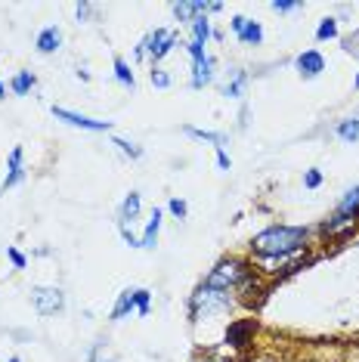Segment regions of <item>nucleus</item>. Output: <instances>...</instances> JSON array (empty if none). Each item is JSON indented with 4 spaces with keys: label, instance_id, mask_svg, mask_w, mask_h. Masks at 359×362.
I'll use <instances>...</instances> for the list:
<instances>
[{
    "label": "nucleus",
    "instance_id": "1",
    "mask_svg": "<svg viewBox=\"0 0 359 362\" xmlns=\"http://www.w3.org/2000/svg\"><path fill=\"white\" fill-rule=\"evenodd\" d=\"M307 235V226H269L251 238V251L264 260H285L304 251Z\"/></svg>",
    "mask_w": 359,
    "mask_h": 362
},
{
    "label": "nucleus",
    "instance_id": "2",
    "mask_svg": "<svg viewBox=\"0 0 359 362\" xmlns=\"http://www.w3.org/2000/svg\"><path fill=\"white\" fill-rule=\"evenodd\" d=\"M254 279V269L248 267L242 257H226V260H220L214 269L208 273V279H205V285H211V288H220V291H235V288H242Z\"/></svg>",
    "mask_w": 359,
    "mask_h": 362
},
{
    "label": "nucleus",
    "instance_id": "3",
    "mask_svg": "<svg viewBox=\"0 0 359 362\" xmlns=\"http://www.w3.org/2000/svg\"><path fill=\"white\" fill-rule=\"evenodd\" d=\"M226 307H230V291H220V288H211L201 282L189 300V316L201 319V316H211V313H220Z\"/></svg>",
    "mask_w": 359,
    "mask_h": 362
},
{
    "label": "nucleus",
    "instance_id": "4",
    "mask_svg": "<svg viewBox=\"0 0 359 362\" xmlns=\"http://www.w3.org/2000/svg\"><path fill=\"white\" fill-rule=\"evenodd\" d=\"M31 303H35V310L40 316H56L65 307V294L56 285H37V288H31Z\"/></svg>",
    "mask_w": 359,
    "mask_h": 362
},
{
    "label": "nucleus",
    "instance_id": "5",
    "mask_svg": "<svg viewBox=\"0 0 359 362\" xmlns=\"http://www.w3.org/2000/svg\"><path fill=\"white\" fill-rule=\"evenodd\" d=\"M143 44V50L146 56H152L155 62H161L165 56H170V50L177 47V31H170V28H155L146 35V40H140Z\"/></svg>",
    "mask_w": 359,
    "mask_h": 362
},
{
    "label": "nucleus",
    "instance_id": "6",
    "mask_svg": "<svg viewBox=\"0 0 359 362\" xmlns=\"http://www.w3.org/2000/svg\"><path fill=\"white\" fill-rule=\"evenodd\" d=\"M257 334V322L254 319H235V322H230V328H226L223 334V344L233 350H245L251 341H254Z\"/></svg>",
    "mask_w": 359,
    "mask_h": 362
},
{
    "label": "nucleus",
    "instance_id": "7",
    "mask_svg": "<svg viewBox=\"0 0 359 362\" xmlns=\"http://www.w3.org/2000/svg\"><path fill=\"white\" fill-rule=\"evenodd\" d=\"M319 229H322V235L338 238V242H347V238L359 229V217H347V214H338V211H334Z\"/></svg>",
    "mask_w": 359,
    "mask_h": 362
},
{
    "label": "nucleus",
    "instance_id": "8",
    "mask_svg": "<svg viewBox=\"0 0 359 362\" xmlns=\"http://www.w3.org/2000/svg\"><path fill=\"white\" fill-rule=\"evenodd\" d=\"M53 118H59L71 127H81V130H93V134H109L112 130V121H96V118H87V115H78L69 109H56V105H53Z\"/></svg>",
    "mask_w": 359,
    "mask_h": 362
},
{
    "label": "nucleus",
    "instance_id": "9",
    "mask_svg": "<svg viewBox=\"0 0 359 362\" xmlns=\"http://www.w3.org/2000/svg\"><path fill=\"white\" fill-rule=\"evenodd\" d=\"M230 28H233V35L239 37L245 47H257V44H264V28H260L257 22L245 19V16H233Z\"/></svg>",
    "mask_w": 359,
    "mask_h": 362
},
{
    "label": "nucleus",
    "instance_id": "10",
    "mask_svg": "<svg viewBox=\"0 0 359 362\" xmlns=\"http://www.w3.org/2000/svg\"><path fill=\"white\" fill-rule=\"evenodd\" d=\"M295 69L300 71V78H319L325 71V56L319 50H304L295 59Z\"/></svg>",
    "mask_w": 359,
    "mask_h": 362
},
{
    "label": "nucleus",
    "instance_id": "11",
    "mask_svg": "<svg viewBox=\"0 0 359 362\" xmlns=\"http://www.w3.org/2000/svg\"><path fill=\"white\" fill-rule=\"evenodd\" d=\"M22 158H25V152L16 146V149L10 152V164H6V177H4V192L13 186H19L22 180H25V164H22Z\"/></svg>",
    "mask_w": 359,
    "mask_h": 362
},
{
    "label": "nucleus",
    "instance_id": "12",
    "mask_svg": "<svg viewBox=\"0 0 359 362\" xmlns=\"http://www.w3.org/2000/svg\"><path fill=\"white\" fill-rule=\"evenodd\" d=\"M214 69H217L214 56H201V59H192V87H195V90L208 87L211 81H214Z\"/></svg>",
    "mask_w": 359,
    "mask_h": 362
},
{
    "label": "nucleus",
    "instance_id": "13",
    "mask_svg": "<svg viewBox=\"0 0 359 362\" xmlns=\"http://www.w3.org/2000/svg\"><path fill=\"white\" fill-rule=\"evenodd\" d=\"M35 47H37V53H44V56L56 53V50L62 47V31L56 28V25L40 28V31H37V37H35Z\"/></svg>",
    "mask_w": 359,
    "mask_h": 362
},
{
    "label": "nucleus",
    "instance_id": "14",
    "mask_svg": "<svg viewBox=\"0 0 359 362\" xmlns=\"http://www.w3.org/2000/svg\"><path fill=\"white\" fill-rule=\"evenodd\" d=\"M140 208H143L140 192H127L124 202H121V211H118V223H130V226H134V220L140 217Z\"/></svg>",
    "mask_w": 359,
    "mask_h": 362
},
{
    "label": "nucleus",
    "instance_id": "15",
    "mask_svg": "<svg viewBox=\"0 0 359 362\" xmlns=\"http://www.w3.org/2000/svg\"><path fill=\"white\" fill-rule=\"evenodd\" d=\"M170 10H174V16H177L180 22H189V25H192L199 16H208V4H201V0H192V4H174Z\"/></svg>",
    "mask_w": 359,
    "mask_h": 362
},
{
    "label": "nucleus",
    "instance_id": "16",
    "mask_svg": "<svg viewBox=\"0 0 359 362\" xmlns=\"http://www.w3.org/2000/svg\"><path fill=\"white\" fill-rule=\"evenodd\" d=\"M158 233H161V211L155 208V211L149 214V223H146V229H143V242H140V248L152 251V248H155V242H158Z\"/></svg>",
    "mask_w": 359,
    "mask_h": 362
},
{
    "label": "nucleus",
    "instance_id": "17",
    "mask_svg": "<svg viewBox=\"0 0 359 362\" xmlns=\"http://www.w3.org/2000/svg\"><path fill=\"white\" fill-rule=\"evenodd\" d=\"M136 310V288H127V291H121L118 294V300H115V307H112V319H124L127 313H134Z\"/></svg>",
    "mask_w": 359,
    "mask_h": 362
},
{
    "label": "nucleus",
    "instance_id": "18",
    "mask_svg": "<svg viewBox=\"0 0 359 362\" xmlns=\"http://www.w3.org/2000/svg\"><path fill=\"white\" fill-rule=\"evenodd\" d=\"M245 87H248V75H245L242 69H235L233 78L226 81V87H223V96H226V100H242V96H245Z\"/></svg>",
    "mask_w": 359,
    "mask_h": 362
},
{
    "label": "nucleus",
    "instance_id": "19",
    "mask_svg": "<svg viewBox=\"0 0 359 362\" xmlns=\"http://www.w3.org/2000/svg\"><path fill=\"white\" fill-rule=\"evenodd\" d=\"M334 134L338 139H344V143H359V118H341L338 124H334Z\"/></svg>",
    "mask_w": 359,
    "mask_h": 362
},
{
    "label": "nucleus",
    "instance_id": "20",
    "mask_svg": "<svg viewBox=\"0 0 359 362\" xmlns=\"http://www.w3.org/2000/svg\"><path fill=\"white\" fill-rule=\"evenodd\" d=\"M338 214H347V217H359V186L347 189L344 199L338 204Z\"/></svg>",
    "mask_w": 359,
    "mask_h": 362
},
{
    "label": "nucleus",
    "instance_id": "21",
    "mask_svg": "<svg viewBox=\"0 0 359 362\" xmlns=\"http://www.w3.org/2000/svg\"><path fill=\"white\" fill-rule=\"evenodd\" d=\"M35 84H37V78L31 75V71H19V75L10 81V90L16 96H25V93H31V87H35Z\"/></svg>",
    "mask_w": 359,
    "mask_h": 362
},
{
    "label": "nucleus",
    "instance_id": "22",
    "mask_svg": "<svg viewBox=\"0 0 359 362\" xmlns=\"http://www.w3.org/2000/svg\"><path fill=\"white\" fill-rule=\"evenodd\" d=\"M189 28H192V44H201V47H205L208 37H211V22H208V16H199V19H195Z\"/></svg>",
    "mask_w": 359,
    "mask_h": 362
},
{
    "label": "nucleus",
    "instance_id": "23",
    "mask_svg": "<svg viewBox=\"0 0 359 362\" xmlns=\"http://www.w3.org/2000/svg\"><path fill=\"white\" fill-rule=\"evenodd\" d=\"M186 134L195 136V139H205V143H214L217 149H223L226 139H230L226 134H214V130H199V127H186Z\"/></svg>",
    "mask_w": 359,
    "mask_h": 362
},
{
    "label": "nucleus",
    "instance_id": "24",
    "mask_svg": "<svg viewBox=\"0 0 359 362\" xmlns=\"http://www.w3.org/2000/svg\"><path fill=\"white\" fill-rule=\"evenodd\" d=\"M115 78L121 81L124 87L134 90L136 87V78H134V69L127 65V59H121V56H115Z\"/></svg>",
    "mask_w": 359,
    "mask_h": 362
},
{
    "label": "nucleus",
    "instance_id": "25",
    "mask_svg": "<svg viewBox=\"0 0 359 362\" xmlns=\"http://www.w3.org/2000/svg\"><path fill=\"white\" fill-rule=\"evenodd\" d=\"M338 37V19L334 16H325L319 22V28H316V40H334Z\"/></svg>",
    "mask_w": 359,
    "mask_h": 362
},
{
    "label": "nucleus",
    "instance_id": "26",
    "mask_svg": "<svg viewBox=\"0 0 359 362\" xmlns=\"http://www.w3.org/2000/svg\"><path fill=\"white\" fill-rule=\"evenodd\" d=\"M112 143H115L118 149H121V155H127V158H140V155H143L140 146H136V143H130V139H124V136H115V139H112Z\"/></svg>",
    "mask_w": 359,
    "mask_h": 362
},
{
    "label": "nucleus",
    "instance_id": "27",
    "mask_svg": "<svg viewBox=\"0 0 359 362\" xmlns=\"http://www.w3.org/2000/svg\"><path fill=\"white\" fill-rule=\"evenodd\" d=\"M149 303H152V294L146 291V288H136V313H140V316L149 313Z\"/></svg>",
    "mask_w": 359,
    "mask_h": 362
},
{
    "label": "nucleus",
    "instance_id": "28",
    "mask_svg": "<svg viewBox=\"0 0 359 362\" xmlns=\"http://www.w3.org/2000/svg\"><path fill=\"white\" fill-rule=\"evenodd\" d=\"M167 211L174 214L177 220H186V214H189V208H186L183 199H170V202H167Z\"/></svg>",
    "mask_w": 359,
    "mask_h": 362
},
{
    "label": "nucleus",
    "instance_id": "29",
    "mask_svg": "<svg viewBox=\"0 0 359 362\" xmlns=\"http://www.w3.org/2000/svg\"><path fill=\"white\" fill-rule=\"evenodd\" d=\"M152 84L158 87V90H167L170 87V75L165 69H152Z\"/></svg>",
    "mask_w": 359,
    "mask_h": 362
},
{
    "label": "nucleus",
    "instance_id": "30",
    "mask_svg": "<svg viewBox=\"0 0 359 362\" xmlns=\"http://www.w3.org/2000/svg\"><path fill=\"white\" fill-rule=\"evenodd\" d=\"M304 186H307V189H319V186H322V174H319V170L310 168L307 174H304Z\"/></svg>",
    "mask_w": 359,
    "mask_h": 362
},
{
    "label": "nucleus",
    "instance_id": "31",
    "mask_svg": "<svg viewBox=\"0 0 359 362\" xmlns=\"http://www.w3.org/2000/svg\"><path fill=\"white\" fill-rule=\"evenodd\" d=\"M273 6L276 13H295V10H300V4H291V0H273Z\"/></svg>",
    "mask_w": 359,
    "mask_h": 362
},
{
    "label": "nucleus",
    "instance_id": "32",
    "mask_svg": "<svg viewBox=\"0 0 359 362\" xmlns=\"http://www.w3.org/2000/svg\"><path fill=\"white\" fill-rule=\"evenodd\" d=\"M6 254H10V260H13V267H16V269H25V257H22L19 251H16V248H10Z\"/></svg>",
    "mask_w": 359,
    "mask_h": 362
},
{
    "label": "nucleus",
    "instance_id": "33",
    "mask_svg": "<svg viewBox=\"0 0 359 362\" xmlns=\"http://www.w3.org/2000/svg\"><path fill=\"white\" fill-rule=\"evenodd\" d=\"M217 164H220V170H230V155H226V149H217Z\"/></svg>",
    "mask_w": 359,
    "mask_h": 362
},
{
    "label": "nucleus",
    "instance_id": "34",
    "mask_svg": "<svg viewBox=\"0 0 359 362\" xmlns=\"http://www.w3.org/2000/svg\"><path fill=\"white\" fill-rule=\"evenodd\" d=\"M90 13H93V6H90V4H78V6H75V16H78V19H87Z\"/></svg>",
    "mask_w": 359,
    "mask_h": 362
},
{
    "label": "nucleus",
    "instance_id": "35",
    "mask_svg": "<svg viewBox=\"0 0 359 362\" xmlns=\"http://www.w3.org/2000/svg\"><path fill=\"white\" fill-rule=\"evenodd\" d=\"M353 87H356V90H359V75H356V81H353Z\"/></svg>",
    "mask_w": 359,
    "mask_h": 362
},
{
    "label": "nucleus",
    "instance_id": "36",
    "mask_svg": "<svg viewBox=\"0 0 359 362\" xmlns=\"http://www.w3.org/2000/svg\"><path fill=\"white\" fill-rule=\"evenodd\" d=\"M0 100H4V84H0Z\"/></svg>",
    "mask_w": 359,
    "mask_h": 362
},
{
    "label": "nucleus",
    "instance_id": "37",
    "mask_svg": "<svg viewBox=\"0 0 359 362\" xmlns=\"http://www.w3.org/2000/svg\"><path fill=\"white\" fill-rule=\"evenodd\" d=\"M93 362H112V359H93Z\"/></svg>",
    "mask_w": 359,
    "mask_h": 362
},
{
    "label": "nucleus",
    "instance_id": "38",
    "mask_svg": "<svg viewBox=\"0 0 359 362\" xmlns=\"http://www.w3.org/2000/svg\"><path fill=\"white\" fill-rule=\"evenodd\" d=\"M10 362H19V359H16V356H13V359H10Z\"/></svg>",
    "mask_w": 359,
    "mask_h": 362
}]
</instances>
